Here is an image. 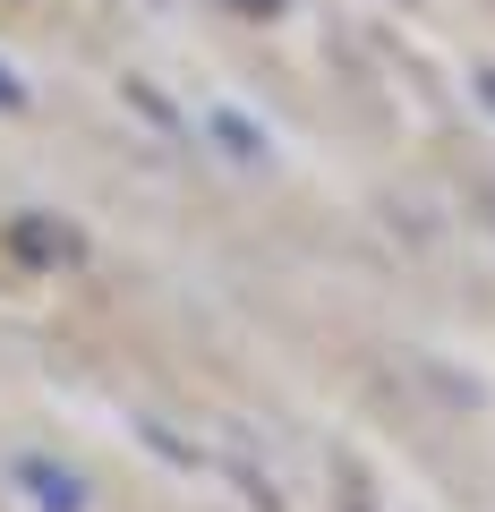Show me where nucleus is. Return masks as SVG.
<instances>
[{"instance_id": "39448f33", "label": "nucleus", "mask_w": 495, "mask_h": 512, "mask_svg": "<svg viewBox=\"0 0 495 512\" xmlns=\"http://www.w3.org/2000/svg\"><path fill=\"white\" fill-rule=\"evenodd\" d=\"M0 103H18V77H0Z\"/></svg>"}, {"instance_id": "7ed1b4c3", "label": "nucleus", "mask_w": 495, "mask_h": 512, "mask_svg": "<svg viewBox=\"0 0 495 512\" xmlns=\"http://www.w3.org/2000/svg\"><path fill=\"white\" fill-rule=\"evenodd\" d=\"M231 9H248V18H282V0H231Z\"/></svg>"}, {"instance_id": "f03ea898", "label": "nucleus", "mask_w": 495, "mask_h": 512, "mask_svg": "<svg viewBox=\"0 0 495 512\" xmlns=\"http://www.w3.org/2000/svg\"><path fill=\"white\" fill-rule=\"evenodd\" d=\"M18 248H26V256H52V265H69V256H77V231H60V222H18Z\"/></svg>"}, {"instance_id": "20e7f679", "label": "nucleus", "mask_w": 495, "mask_h": 512, "mask_svg": "<svg viewBox=\"0 0 495 512\" xmlns=\"http://www.w3.org/2000/svg\"><path fill=\"white\" fill-rule=\"evenodd\" d=\"M478 94H487V111H495V69H478Z\"/></svg>"}, {"instance_id": "f257e3e1", "label": "nucleus", "mask_w": 495, "mask_h": 512, "mask_svg": "<svg viewBox=\"0 0 495 512\" xmlns=\"http://www.w3.org/2000/svg\"><path fill=\"white\" fill-rule=\"evenodd\" d=\"M18 478H26V487H35V495H43V504H52V512H77V504H86V487H77V478H69V470H52V461H26V470H18Z\"/></svg>"}]
</instances>
